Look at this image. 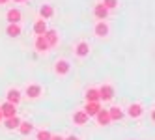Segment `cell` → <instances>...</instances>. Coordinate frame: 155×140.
Returning a JSON list of instances; mask_svg holds the SVG:
<instances>
[{
  "label": "cell",
  "mask_w": 155,
  "mask_h": 140,
  "mask_svg": "<svg viewBox=\"0 0 155 140\" xmlns=\"http://www.w3.org/2000/svg\"><path fill=\"white\" fill-rule=\"evenodd\" d=\"M144 114V106L140 103H131L129 109H127V116L133 118V120H137V118H140Z\"/></svg>",
  "instance_id": "cell-1"
},
{
  "label": "cell",
  "mask_w": 155,
  "mask_h": 140,
  "mask_svg": "<svg viewBox=\"0 0 155 140\" xmlns=\"http://www.w3.org/2000/svg\"><path fill=\"white\" fill-rule=\"evenodd\" d=\"M69 69H71V66H69L68 60H56V63H54V71H56V75H60V77L68 75Z\"/></svg>",
  "instance_id": "cell-2"
},
{
  "label": "cell",
  "mask_w": 155,
  "mask_h": 140,
  "mask_svg": "<svg viewBox=\"0 0 155 140\" xmlns=\"http://www.w3.org/2000/svg\"><path fill=\"white\" fill-rule=\"evenodd\" d=\"M97 92H99V99H103V101H110V99L114 97V88H112V86H108V84L101 86Z\"/></svg>",
  "instance_id": "cell-3"
},
{
  "label": "cell",
  "mask_w": 155,
  "mask_h": 140,
  "mask_svg": "<svg viewBox=\"0 0 155 140\" xmlns=\"http://www.w3.org/2000/svg\"><path fill=\"white\" fill-rule=\"evenodd\" d=\"M94 34L97 37H107L108 36V24L105 23V21H97L95 26H94Z\"/></svg>",
  "instance_id": "cell-4"
},
{
  "label": "cell",
  "mask_w": 155,
  "mask_h": 140,
  "mask_svg": "<svg viewBox=\"0 0 155 140\" xmlns=\"http://www.w3.org/2000/svg\"><path fill=\"white\" fill-rule=\"evenodd\" d=\"M0 112H2V116L4 118H12V116H17V105H13V103H4L2 106H0Z\"/></svg>",
  "instance_id": "cell-5"
},
{
  "label": "cell",
  "mask_w": 155,
  "mask_h": 140,
  "mask_svg": "<svg viewBox=\"0 0 155 140\" xmlns=\"http://www.w3.org/2000/svg\"><path fill=\"white\" fill-rule=\"evenodd\" d=\"M99 110H101V105H99V101H86L84 112L88 114V118H90V116H95Z\"/></svg>",
  "instance_id": "cell-6"
},
{
  "label": "cell",
  "mask_w": 155,
  "mask_h": 140,
  "mask_svg": "<svg viewBox=\"0 0 155 140\" xmlns=\"http://www.w3.org/2000/svg\"><path fill=\"white\" fill-rule=\"evenodd\" d=\"M43 37H45V41L49 43V47H56L58 45V32L56 30H45Z\"/></svg>",
  "instance_id": "cell-7"
},
{
  "label": "cell",
  "mask_w": 155,
  "mask_h": 140,
  "mask_svg": "<svg viewBox=\"0 0 155 140\" xmlns=\"http://www.w3.org/2000/svg\"><path fill=\"white\" fill-rule=\"evenodd\" d=\"M25 93L28 95L30 99H36V97H39V95H41V86L39 84H28L26 90H25Z\"/></svg>",
  "instance_id": "cell-8"
},
{
  "label": "cell",
  "mask_w": 155,
  "mask_h": 140,
  "mask_svg": "<svg viewBox=\"0 0 155 140\" xmlns=\"http://www.w3.org/2000/svg\"><path fill=\"white\" fill-rule=\"evenodd\" d=\"M75 52H77V56L84 58V56L90 54V45H88L86 41H79V43H77V47H75Z\"/></svg>",
  "instance_id": "cell-9"
},
{
  "label": "cell",
  "mask_w": 155,
  "mask_h": 140,
  "mask_svg": "<svg viewBox=\"0 0 155 140\" xmlns=\"http://www.w3.org/2000/svg\"><path fill=\"white\" fill-rule=\"evenodd\" d=\"M34 47L38 52H47L51 47H49V43L45 41V37L43 36H36V41H34Z\"/></svg>",
  "instance_id": "cell-10"
},
{
  "label": "cell",
  "mask_w": 155,
  "mask_h": 140,
  "mask_svg": "<svg viewBox=\"0 0 155 140\" xmlns=\"http://www.w3.org/2000/svg\"><path fill=\"white\" fill-rule=\"evenodd\" d=\"M95 118H97V123H99V125H103V127L112 122V120H110V116H108V110H105V109L99 110V112L95 114Z\"/></svg>",
  "instance_id": "cell-11"
},
{
  "label": "cell",
  "mask_w": 155,
  "mask_h": 140,
  "mask_svg": "<svg viewBox=\"0 0 155 140\" xmlns=\"http://www.w3.org/2000/svg\"><path fill=\"white\" fill-rule=\"evenodd\" d=\"M94 15L99 19V21H105L107 19V15H108V9L99 2V4H95V8H94Z\"/></svg>",
  "instance_id": "cell-12"
},
{
  "label": "cell",
  "mask_w": 155,
  "mask_h": 140,
  "mask_svg": "<svg viewBox=\"0 0 155 140\" xmlns=\"http://www.w3.org/2000/svg\"><path fill=\"white\" fill-rule=\"evenodd\" d=\"M6 97H8V103L17 105V103L21 101V92H19L17 88H9V90H8V93H6Z\"/></svg>",
  "instance_id": "cell-13"
},
{
  "label": "cell",
  "mask_w": 155,
  "mask_h": 140,
  "mask_svg": "<svg viewBox=\"0 0 155 140\" xmlns=\"http://www.w3.org/2000/svg\"><path fill=\"white\" fill-rule=\"evenodd\" d=\"M6 34L9 37H19L21 36V26H19V23H9L8 28H6Z\"/></svg>",
  "instance_id": "cell-14"
},
{
  "label": "cell",
  "mask_w": 155,
  "mask_h": 140,
  "mask_svg": "<svg viewBox=\"0 0 155 140\" xmlns=\"http://www.w3.org/2000/svg\"><path fill=\"white\" fill-rule=\"evenodd\" d=\"M45 30H47V21H45V19L36 21V24H34V34H36V36H43V34H45Z\"/></svg>",
  "instance_id": "cell-15"
},
{
  "label": "cell",
  "mask_w": 155,
  "mask_h": 140,
  "mask_svg": "<svg viewBox=\"0 0 155 140\" xmlns=\"http://www.w3.org/2000/svg\"><path fill=\"white\" fill-rule=\"evenodd\" d=\"M6 17H8V21H9V23H19L23 15H21V11H19L17 8H12V9H8Z\"/></svg>",
  "instance_id": "cell-16"
},
{
  "label": "cell",
  "mask_w": 155,
  "mask_h": 140,
  "mask_svg": "<svg viewBox=\"0 0 155 140\" xmlns=\"http://www.w3.org/2000/svg\"><path fill=\"white\" fill-rule=\"evenodd\" d=\"M73 122H75V125H84V123H88V114H86L84 110L75 112V116H73Z\"/></svg>",
  "instance_id": "cell-17"
},
{
  "label": "cell",
  "mask_w": 155,
  "mask_h": 140,
  "mask_svg": "<svg viewBox=\"0 0 155 140\" xmlns=\"http://www.w3.org/2000/svg\"><path fill=\"white\" fill-rule=\"evenodd\" d=\"M84 97H86V101H101V99H99L97 88H88L86 93H84Z\"/></svg>",
  "instance_id": "cell-18"
},
{
  "label": "cell",
  "mask_w": 155,
  "mask_h": 140,
  "mask_svg": "<svg viewBox=\"0 0 155 140\" xmlns=\"http://www.w3.org/2000/svg\"><path fill=\"white\" fill-rule=\"evenodd\" d=\"M19 123H21V120H19L17 116H12V118H6V122H4L6 129H9V131H12V129H17V127H19Z\"/></svg>",
  "instance_id": "cell-19"
},
{
  "label": "cell",
  "mask_w": 155,
  "mask_h": 140,
  "mask_svg": "<svg viewBox=\"0 0 155 140\" xmlns=\"http://www.w3.org/2000/svg\"><path fill=\"white\" fill-rule=\"evenodd\" d=\"M39 15H41V19H51V17L54 15V9H52V6H49V4L41 6V9H39Z\"/></svg>",
  "instance_id": "cell-20"
},
{
  "label": "cell",
  "mask_w": 155,
  "mask_h": 140,
  "mask_svg": "<svg viewBox=\"0 0 155 140\" xmlns=\"http://www.w3.org/2000/svg\"><path fill=\"white\" fill-rule=\"evenodd\" d=\"M108 116H110V120H121L124 118V110L120 106H112V109H108Z\"/></svg>",
  "instance_id": "cell-21"
},
{
  "label": "cell",
  "mask_w": 155,
  "mask_h": 140,
  "mask_svg": "<svg viewBox=\"0 0 155 140\" xmlns=\"http://www.w3.org/2000/svg\"><path fill=\"white\" fill-rule=\"evenodd\" d=\"M32 129H34V125H32V123H28V122H21L19 127H17V131H19L21 135H28Z\"/></svg>",
  "instance_id": "cell-22"
},
{
  "label": "cell",
  "mask_w": 155,
  "mask_h": 140,
  "mask_svg": "<svg viewBox=\"0 0 155 140\" xmlns=\"http://www.w3.org/2000/svg\"><path fill=\"white\" fill-rule=\"evenodd\" d=\"M107 9H108V11H110V9H114V8H118V0H103V2H101Z\"/></svg>",
  "instance_id": "cell-23"
},
{
  "label": "cell",
  "mask_w": 155,
  "mask_h": 140,
  "mask_svg": "<svg viewBox=\"0 0 155 140\" xmlns=\"http://www.w3.org/2000/svg\"><path fill=\"white\" fill-rule=\"evenodd\" d=\"M49 138H51V133H49V131H45V129L38 133V140H49Z\"/></svg>",
  "instance_id": "cell-24"
},
{
  "label": "cell",
  "mask_w": 155,
  "mask_h": 140,
  "mask_svg": "<svg viewBox=\"0 0 155 140\" xmlns=\"http://www.w3.org/2000/svg\"><path fill=\"white\" fill-rule=\"evenodd\" d=\"M49 140H64V136H60V135H51Z\"/></svg>",
  "instance_id": "cell-25"
},
{
  "label": "cell",
  "mask_w": 155,
  "mask_h": 140,
  "mask_svg": "<svg viewBox=\"0 0 155 140\" xmlns=\"http://www.w3.org/2000/svg\"><path fill=\"white\" fill-rule=\"evenodd\" d=\"M64 140H79L77 136H68V138H64Z\"/></svg>",
  "instance_id": "cell-26"
},
{
  "label": "cell",
  "mask_w": 155,
  "mask_h": 140,
  "mask_svg": "<svg viewBox=\"0 0 155 140\" xmlns=\"http://www.w3.org/2000/svg\"><path fill=\"white\" fill-rule=\"evenodd\" d=\"M4 120V116H2V112H0V122H2Z\"/></svg>",
  "instance_id": "cell-27"
},
{
  "label": "cell",
  "mask_w": 155,
  "mask_h": 140,
  "mask_svg": "<svg viewBox=\"0 0 155 140\" xmlns=\"http://www.w3.org/2000/svg\"><path fill=\"white\" fill-rule=\"evenodd\" d=\"M8 2V0H0V4H6Z\"/></svg>",
  "instance_id": "cell-28"
},
{
  "label": "cell",
  "mask_w": 155,
  "mask_h": 140,
  "mask_svg": "<svg viewBox=\"0 0 155 140\" xmlns=\"http://www.w3.org/2000/svg\"><path fill=\"white\" fill-rule=\"evenodd\" d=\"M13 2H25V0H13Z\"/></svg>",
  "instance_id": "cell-29"
}]
</instances>
